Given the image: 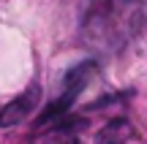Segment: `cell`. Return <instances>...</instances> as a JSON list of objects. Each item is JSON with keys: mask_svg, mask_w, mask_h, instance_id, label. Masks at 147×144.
Listing matches in <instances>:
<instances>
[{"mask_svg": "<svg viewBox=\"0 0 147 144\" xmlns=\"http://www.w3.org/2000/svg\"><path fill=\"white\" fill-rule=\"evenodd\" d=\"M147 19V0H87L82 19V44L93 52L123 49Z\"/></svg>", "mask_w": 147, "mask_h": 144, "instance_id": "cell-1", "label": "cell"}, {"mask_svg": "<svg viewBox=\"0 0 147 144\" xmlns=\"http://www.w3.org/2000/svg\"><path fill=\"white\" fill-rule=\"evenodd\" d=\"M93 71H95V63H93V60H84V63H79L76 68H71L68 76H65V90H63V95H60V101L52 103V106L41 114V120H38V123L47 125V123H52V120H57L60 114H63L65 109L74 103V98L79 95V90L87 84V79H90V74H93Z\"/></svg>", "mask_w": 147, "mask_h": 144, "instance_id": "cell-2", "label": "cell"}, {"mask_svg": "<svg viewBox=\"0 0 147 144\" xmlns=\"http://www.w3.org/2000/svg\"><path fill=\"white\" fill-rule=\"evenodd\" d=\"M36 98H38V87H27L19 98H14V101H11L5 109H0V128L19 125L22 120H27V114H30V109H33V103H36Z\"/></svg>", "mask_w": 147, "mask_h": 144, "instance_id": "cell-3", "label": "cell"}]
</instances>
